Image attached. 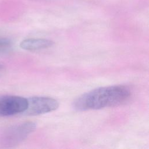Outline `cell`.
I'll return each instance as SVG.
<instances>
[{"label": "cell", "instance_id": "obj_1", "mask_svg": "<svg viewBox=\"0 0 149 149\" xmlns=\"http://www.w3.org/2000/svg\"><path fill=\"white\" fill-rule=\"evenodd\" d=\"M130 96L129 88L123 85L102 87L92 90L77 98L73 108L79 111L115 107L126 101Z\"/></svg>", "mask_w": 149, "mask_h": 149}, {"label": "cell", "instance_id": "obj_2", "mask_svg": "<svg viewBox=\"0 0 149 149\" xmlns=\"http://www.w3.org/2000/svg\"><path fill=\"white\" fill-rule=\"evenodd\" d=\"M36 127V125L32 122H26L7 127L0 133V144L8 148L15 146L24 140Z\"/></svg>", "mask_w": 149, "mask_h": 149}, {"label": "cell", "instance_id": "obj_3", "mask_svg": "<svg viewBox=\"0 0 149 149\" xmlns=\"http://www.w3.org/2000/svg\"><path fill=\"white\" fill-rule=\"evenodd\" d=\"M28 105L23 113L26 115H39L56 110L59 102L54 98L48 97H32L27 98Z\"/></svg>", "mask_w": 149, "mask_h": 149}, {"label": "cell", "instance_id": "obj_4", "mask_svg": "<svg viewBox=\"0 0 149 149\" xmlns=\"http://www.w3.org/2000/svg\"><path fill=\"white\" fill-rule=\"evenodd\" d=\"M28 105L27 98L17 95L0 97V116H10L23 113Z\"/></svg>", "mask_w": 149, "mask_h": 149}, {"label": "cell", "instance_id": "obj_5", "mask_svg": "<svg viewBox=\"0 0 149 149\" xmlns=\"http://www.w3.org/2000/svg\"><path fill=\"white\" fill-rule=\"evenodd\" d=\"M54 41L45 38H27L23 40L20 47L27 51H34L40 49H46L52 47Z\"/></svg>", "mask_w": 149, "mask_h": 149}, {"label": "cell", "instance_id": "obj_6", "mask_svg": "<svg viewBox=\"0 0 149 149\" xmlns=\"http://www.w3.org/2000/svg\"><path fill=\"white\" fill-rule=\"evenodd\" d=\"M13 48L12 41L6 37H0V55H4L9 53Z\"/></svg>", "mask_w": 149, "mask_h": 149}, {"label": "cell", "instance_id": "obj_7", "mask_svg": "<svg viewBox=\"0 0 149 149\" xmlns=\"http://www.w3.org/2000/svg\"><path fill=\"white\" fill-rule=\"evenodd\" d=\"M2 69H3V66L1 63H0V72L2 70Z\"/></svg>", "mask_w": 149, "mask_h": 149}]
</instances>
